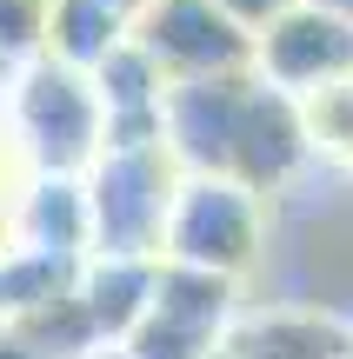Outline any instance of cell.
<instances>
[{
	"label": "cell",
	"mask_w": 353,
	"mask_h": 359,
	"mask_svg": "<svg viewBox=\"0 0 353 359\" xmlns=\"http://www.w3.org/2000/svg\"><path fill=\"white\" fill-rule=\"evenodd\" d=\"M133 40L154 53L167 87L253 74V34H240L213 0H154V7L133 20Z\"/></svg>",
	"instance_id": "277c9868"
},
{
	"label": "cell",
	"mask_w": 353,
	"mask_h": 359,
	"mask_svg": "<svg viewBox=\"0 0 353 359\" xmlns=\"http://www.w3.org/2000/svg\"><path fill=\"white\" fill-rule=\"evenodd\" d=\"M300 114H307L314 160H333L340 173H353V80H347V87L314 93V100H300Z\"/></svg>",
	"instance_id": "5bb4252c"
},
{
	"label": "cell",
	"mask_w": 353,
	"mask_h": 359,
	"mask_svg": "<svg viewBox=\"0 0 353 359\" xmlns=\"http://www.w3.org/2000/svg\"><path fill=\"white\" fill-rule=\"evenodd\" d=\"M180 167L167 147H140V154H100L87 167V219L93 246L87 259H160L167 240V213L180 200Z\"/></svg>",
	"instance_id": "7a4b0ae2"
},
{
	"label": "cell",
	"mask_w": 353,
	"mask_h": 359,
	"mask_svg": "<svg viewBox=\"0 0 353 359\" xmlns=\"http://www.w3.org/2000/svg\"><path fill=\"white\" fill-rule=\"evenodd\" d=\"M0 359H40L34 346H27V339L20 333H0Z\"/></svg>",
	"instance_id": "e0dca14e"
},
{
	"label": "cell",
	"mask_w": 353,
	"mask_h": 359,
	"mask_svg": "<svg viewBox=\"0 0 353 359\" xmlns=\"http://www.w3.org/2000/svg\"><path fill=\"white\" fill-rule=\"evenodd\" d=\"M213 7H220L227 20L240 27V34H253V40H260L267 27H274L280 13H293V7H300V0H213Z\"/></svg>",
	"instance_id": "2e32d148"
},
{
	"label": "cell",
	"mask_w": 353,
	"mask_h": 359,
	"mask_svg": "<svg viewBox=\"0 0 353 359\" xmlns=\"http://www.w3.org/2000/svg\"><path fill=\"white\" fill-rule=\"evenodd\" d=\"M154 313L173 320V326H187V333H207L213 346H220V339L234 333V320L247 313V299H240V286L220 280V273H194V266H167V259H160Z\"/></svg>",
	"instance_id": "30bf717a"
},
{
	"label": "cell",
	"mask_w": 353,
	"mask_h": 359,
	"mask_svg": "<svg viewBox=\"0 0 353 359\" xmlns=\"http://www.w3.org/2000/svg\"><path fill=\"white\" fill-rule=\"evenodd\" d=\"M0 120H7V154L27 180H87V167L107 154V114L93 80L47 53L13 74Z\"/></svg>",
	"instance_id": "6da1fadb"
},
{
	"label": "cell",
	"mask_w": 353,
	"mask_h": 359,
	"mask_svg": "<svg viewBox=\"0 0 353 359\" xmlns=\"http://www.w3.org/2000/svg\"><path fill=\"white\" fill-rule=\"evenodd\" d=\"M154 280H160V259H87L80 306L107 346H127L133 326L154 313Z\"/></svg>",
	"instance_id": "ba28073f"
},
{
	"label": "cell",
	"mask_w": 353,
	"mask_h": 359,
	"mask_svg": "<svg viewBox=\"0 0 353 359\" xmlns=\"http://www.w3.org/2000/svg\"><path fill=\"white\" fill-rule=\"evenodd\" d=\"M13 74H20V67H7V60H0V100H7V87H13Z\"/></svg>",
	"instance_id": "ffe728a7"
},
{
	"label": "cell",
	"mask_w": 353,
	"mask_h": 359,
	"mask_svg": "<svg viewBox=\"0 0 353 359\" xmlns=\"http://www.w3.org/2000/svg\"><path fill=\"white\" fill-rule=\"evenodd\" d=\"M127 34L133 20L107 0H47V60L74 67V74H93Z\"/></svg>",
	"instance_id": "8fae6325"
},
{
	"label": "cell",
	"mask_w": 353,
	"mask_h": 359,
	"mask_svg": "<svg viewBox=\"0 0 353 359\" xmlns=\"http://www.w3.org/2000/svg\"><path fill=\"white\" fill-rule=\"evenodd\" d=\"M20 339H27L40 359H100V353H114L100 333H93V320H87V306H80V293L60 299L53 313H40V320H27Z\"/></svg>",
	"instance_id": "4fadbf2b"
},
{
	"label": "cell",
	"mask_w": 353,
	"mask_h": 359,
	"mask_svg": "<svg viewBox=\"0 0 353 359\" xmlns=\"http://www.w3.org/2000/svg\"><path fill=\"white\" fill-rule=\"evenodd\" d=\"M307 7H320V13H333V20L353 27V0H307Z\"/></svg>",
	"instance_id": "ac0fdd59"
},
{
	"label": "cell",
	"mask_w": 353,
	"mask_h": 359,
	"mask_svg": "<svg viewBox=\"0 0 353 359\" xmlns=\"http://www.w3.org/2000/svg\"><path fill=\"white\" fill-rule=\"evenodd\" d=\"M87 253H53V246H0V333H20L27 320L53 313L80 293Z\"/></svg>",
	"instance_id": "52a82bcc"
},
{
	"label": "cell",
	"mask_w": 353,
	"mask_h": 359,
	"mask_svg": "<svg viewBox=\"0 0 353 359\" xmlns=\"http://www.w3.org/2000/svg\"><path fill=\"white\" fill-rule=\"evenodd\" d=\"M87 80H93V93H100V114L107 120H147V114L167 107V74L154 67V53H147L133 34L120 40Z\"/></svg>",
	"instance_id": "7c38bea8"
},
{
	"label": "cell",
	"mask_w": 353,
	"mask_h": 359,
	"mask_svg": "<svg viewBox=\"0 0 353 359\" xmlns=\"http://www.w3.org/2000/svg\"><path fill=\"white\" fill-rule=\"evenodd\" d=\"M47 53V0H0V60L27 67Z\"/></svg>",
	"instance_id": "9a60e30c"
},
{
	"label": "cell",
	"mask_w": 353,
	"mask_h": 359,
	"mask_svg": "<svg viewBox=\"0 0 353 359\" xmlns=\"http://www.w3.org/2000/svg\"><path fill=\"white\" fill-rule=\"evenodd\" d=\"M253 74L287 100H314L327 87H347L353 80V27L300 0L293 13H280L253 40Z\"/></svg>",
	"instance_id": "5b68a950"
},
{
	"label": "cell",
	"mask_w": 353,
	"mask_h": 359,
	"mask_svg": "<svg viewBox=\"0 0 353 359\" xmlns=\"http://www.w3.org/2000/svg\"><path fill=\"white\" fill-rule=\"evenodd\" d=\"M220 359H353V326L320 306H247Z\"/></svg>",
	"instance_id": "8992f818"
},
{
	"label": "cell",
	"mask_w": 353,
	"mask_h": 359,
	"mask_svg": "<svg viewBox=\"0 0 353 359\" xmlns=\"http://www.w3.org/2000/svg\"><path fill=\"white\" fill-rule=\"evenodd\" d=\"M13 240L53 246V253H87L93 246L87 187L80 180H20V193H13Z\"/></svg>",
	"instance_id": "9c48e42d"
},
{
	"label": "cell",
	"mask_w": 353,
	"mask_h": 359,
	"mask_svg": "<svg viewBox=\"0 0 353 359\" xmlns=\"http://www.w3.org/2000/svg\"><path fill=\"white\" fill-rule=\"evenodd\" d=\"M160 259L194 266V273H220V280L240 286L267 259V200L234 187V180H180Z\"/></svg>",
	"instance_id": "3957f363"
},
{
	"label": "cell",
	"mask_w": 353,
	"mask_h": 359,
	"mask_svg": "<svg viewBox=\"0 0 353 359\" xmlns=\"http://www.w3.org/2000/svg\"><path fill=\"white\" fill-rule=\"evenodd\" d=\"M107 7H120V13H127V20H140V13L154 7V0H107Z\"/></svg>",
	"instance_id": "d6986e66"
}]
</instances>
